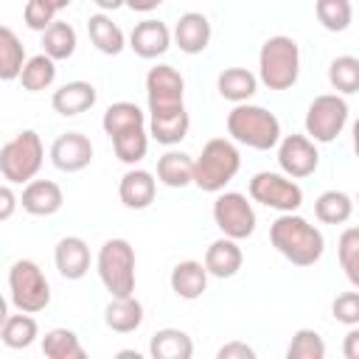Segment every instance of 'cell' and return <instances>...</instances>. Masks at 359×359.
<instances>
[{
	"mask_svg": "<svg viewBox=\"0 0 359 359\" xmlns=\"http://www.w3.org/2000/svg\"><path fill=\"white\" fill-rule=\"evenodd\" d=\"M269 241L294 266H314L325 252L323 233L297 213H280L269 224Z\"/></svg>",
	"mask_w": 359,
	"mask_h": 359,
	"instance_id": "1",
	"label": "cell"
},
{
	"mask_svg": "<svg viewBox=\"0 0 359 359\" xmlns=\"http://www.w3.org/2000/svg\"><path fill=\"white\" fill-rule=\"evenodd\" d=\"M227 135L255 151H269L280 143V121L258 104H236L227 112Z\"/></svg>",
	"mask_w": 359,
	"mask_h": 359,
	"instance_id": "2",
	"label": "cell"
},
{
	"mask_svg": "<svg viewBox=\"0 0 359 359\" xmlns=\"http://www.w3.org/2000/svg\"><path fill=\"white\" fill-rule=\"evenodd\" d=\"M238 168L241 154L236 143L227 137H213L202 146V154L194 160V185L208 194H219L238 174Z\"/></svg>",
	"mask_w": 359,
	"mask_h": 359,
	"instance_id": "3",
	"label": "cell"
},
{
	"mask_svg": "<svg viewBox=\"0 0 359 359\" xmlns=\"http://www.w3.org/2000/svg\"><path fill=\"white\" fill-rule=\"evenodd\" d=\"M300 76V48L292 36H269L258 50V79L269 90H289Z\"/></svg>",
	"mask_w": 359,
	"mask_h": 359,
	"instance_id": "4",
	"label": "cell"
},
{
	"mask_svg": "<svg viewBox=\"0 0 359 359\" xmlns=\"http://www.w3.org/2000/svg\"><path fill=\"white\" fill-rule=\"evenodd\" d=\"M42 160H45V149H42L39 135L34 129H22L8 143H3V149H0V174H3L6 182L22 185V182H31L39 174Z\"/></svg>",
	"mask_w": 359,
	"mask_h": 359,
	"instance_id": "5",
	"label": "cell"
},
{
	"mask_svg": "<svg viewBox=\"0 0 359 359\" xmlns=\"http://www.w3.org/2000/svg\"><path fill=\"white\" fill-rule=\"evenodd\" d=\"M98 278L112 297L135 294V247L126 238H109L95 258Z\"/></svg>",
	"mask_w": 359,
	"mask_h": 359,
	"instance_id": "6",
	"label": "cell"
},
{
	"mask_svg": "<svg viewBox=\"0 0 359 359\" xmlns=\"http://www.w3.org/2000/svg\"><path fill=\"white\" fill-rule=\"evenodd\" d=\"M8 294L17 311H28L36 314L42 309H48L50 303V283L45 278V272L39 269V264L20 258L11 264L8 269Z\"/></svg>",
	"mask_w": 359,
	"mask_h": 359,
	"instance_id": "7",
	"label": "cell"
},
{
	"mask_svg": "<svg viewBox=\"0 0 359 359\" xmlns=\"http://www.w3.org/2000/svg\"><path fill=\"white\" fill-rule=\"evenodd\" d=\"M348 123V104L339 93L317 95L306 109V135L314 143H331Z\"/></svg>",
	"mask_w": 359,
	"mask_h": 359,
	"instance_id": "8",
	"label": "cell"
},
{
	"mask_svg": "<svg viewBox=\"0 0 359 359\" xmlns=\"http://www.w3.org/2000/svg\"><path fill=\"white\" fill-rule=\"evenodd\" d=\"M250 199H255L278 213H294L303 205V188L289 174L258 171L250 180Z\"/></svg>",
	"mask_w": 359,
	"mask_h": 359,
	"instance_id": "9",
	"label": "cell"
},
{
	"mask_svg": "<svg viewBox=\"0 0 359 359\" xmlns=\"http://www.w3.org/2000/svg\"><path fill=\"white\" fill-rule=\"evenodd\" d=\"M213 222L222 230V236L244 241V238H250L255 233L252 202L238 191H219V196L213 202Z\"/></svg>",
	"mask_w": 359,
	"mask_h": 359,
	"instance_id": "10",
	"label": "cell"
},
{
	"mask_svg": "<svg viewBox=\"0 0 359 359\" xmlns=\"http://www.w3.org/2000/svg\"><path fill=\"white\" fill-rule=\"evenodd\" d=\"M185 95V79L171 65H157L146 73V98H149V115L174 112L182 109Z\"/></svg>",
	"mask_w": 359,
	"mask_h": 359,
	"instance_id": "11",
	"label": "cell"
},
{
	"mask_svg": "<svg viewBox=\"0 0 359 359\" xmlns=\"http://www.w3.org/2000/svg\"><path fill=\"white\" fill-rule=\"evenodd\" d=\"M278 165L283 174H289L292 180H303L311 177L320 165V154L317 146L309 135H286L278 143Z\"/></svg>",
	"mask_w": 359,
	"mask_h": 359,
	"instance_id": "12",
	"label": "cell"
},
{
	"mask_svg": "<svg viewBox=\"0 0 359 359\" xmlns=\"http://www.w3.org/2000/svg\"><path fill=\"white\" fill-rule=\"evenodd\" d=\"M50 163L65 171V174H76L84 171L93 163V143L87 135L81 132H65L53 140L50 146Z\"/></svg>",
	"mask_w": 359,
	"mask_h": 359,
	"instance_id": "13",
	"label": "cell"
},
{
	"mask_svg": "<svg viewBox=\"0 0 359 359\" xmlns=\"http://www.w3.org/2000/svg\"><path fill=\"white\" fill-rule=\"evenodd\" d=\"M171 39H174V34L168 31V25L163 22V20H143V22H137L135 28H132V34H129V48L140 56V59H157V56H163L165 50H168V45H171Z\"/></svg>",
	"mask_w": 359,
	"mask_h": 359,
	"instance_id": "14",
	"label": "cell"
},
{
	"mask_svg": "<svg viewBox=\"0 0 359 359\" xmlns=\"http://www.w3.org/2000/svg\"><path fill=\"white\" fill-rule=\"evenodd\" d=\"M53 264L65 280H81L90 272V247L79 236H65L59 238L53 250Z\"/></svg>",
	"mask_w": 359,
	"mask_h": 359,
	"instance_id": "15",
	"label": "cell"
},
{
	"mask_svg": "<svg viewBox=\"0 0 359 359\" xmlns=\"http://www.w3.org/2000/svg\"><path fill=\"white\" fill-rule=\"evenodd\" d=\"M20 205L31 216H53L65 205V194L53 180H31L22 188Z\"/></svg>",
	"mask_w": 359,
	"mask_h": 359,
	"instance_id": "16",
	"label": "cell"
},
{
	"mask_svg": "<svg viewBox=\"0 0 359 359\" xmlns=\"http://www.w3.org/2000/svg\"><path fill=\"white\" fill-rule=\"evenodd\" d=\"M210 20L202 11H185L174 25V42L182 53L196 56L210 45Z\"/></svg>",
	"mask_w": 359,
	"mask_h": 359,
	"instance_id": "17",
	"label": "cell"
},
{
	"mask_svg": "<svg viewBox=\"0 0 359 359\" xmlns=\"http://www.w3.org/2000/svg\"><path fill=\"white\" fill-rule=\"evenodd\" d=\"M154 194H157V180H154L151 171H146V168H129L121 177L118 196H121L123 208H129V210H146L154 202Z\"/></svg>",
	"mask_w": 359,
	"mask_h": 359,
	"instance_id": "18",
	"label": "cell"
},
{
	"mask_svg": "<svg viewBox=\"0 0 359 359\" xmlns=\"http://www.w3.org/2000/svg\"><path fill=\"white\" fill-rule=\"evenodd\" d=\"M241 264H244V252H241L238 241L230 238V236L216 238V241L205 250V266H208V272H210L213 278H222V280H224V278H233V275H238Z\"/></svg>",
	"mask_w": 359,
	"mask_h": 359,
	"instance_id": "19",
	"label": "cell"
},
{
	"mask_svg": "<svg viewBox=\"0 0 359 359\" xmlns=\"http://www.w3.org/2000/svg\"><path fill=\"white\" fill-rule=\"evenodd\" d=\"M95 101H98V93H95V87H93L90 81H67V84H62V87L53 93L50 107H53L59 115L73 118V115H81V112L93 109Z\"/></svg>",
	"mask_w": 359,
	"mask_h": 359,
	"instance_id": "20",
	"label": "cell"
},
{
	"mask_svg": "<svg viewBox=\"0 0 359 359\" xmlns=\"http://www.w3.org/2000/svg\"><path fill=\"white\" fill-rule=\"evenodd\" d=\"M208 278H210V272H208L205 261H202V264H199V261H180V264L171 269L168 283H171V292H174L177 297H182V300H196V297L205 294Z\"/></svg>",
	"mask_w": 359,
	"mask_h": 359,
	"instance_id": "21",
	"label": "cell"
},
{
	"mask_svg": "<svg viewBox=\"0 0 359 359\" xmlns=\"http://www.w3.org/2000/svg\"><path fill=\"white\" fill-rule=\"evenodd\" d=\"M258 81L261 79L255 73H250L247 67H224L216 79V90L222 98H227L233 104H247L255 95Z\"/></svg>",
	"mask_w": 359,
	"mask_h": 359,
	"instance_id": "22",
	"label": "cell"
},
{
	"mask_svg": "<svg viewBox=\"0 0 359 359\" xmlns=\"http://www.w3.org/2000/svg\"><path fill=\"white\" fill-rule=\"evenodd\" d=\"M104 323H107V328H112L118 334H132L143 323V303L135 294L112 297L107 303V309H104Z\"/></svg>",
	"mask_w": 359,
	"mask_h": 359,
	"instance_id": "23",
	"label": "cell"
},
{
	"mask_svg": "<svg viewBox=\"0 0 359 359\" xmlns=\"http://www.w3.org/2000/svg\"><path fill=\"white\" fill-rule=\"evenodd\" d=\"M87 36H90V42H93L104 56H118V53L126 48L123 31H121L118 22H112V17H107L104 11L87 17Z\"/></svg>",
	"mask_w": 359,
	"mask_h": 359,
	"instance_id": "24",
	"label": "cell"
},
{
	"mask_svg": "<svg viewBox=\"0 0 359 359\" xmlns=\"http://www.w3.org/2000/svg\"><path fill=\"white\" fill-rule=\"evenodd\" d=\"M149 353L154 359H191L194 356V339L180 328H160L151 334Z\"/></svg>",
	"mask_w": 359,
	"mask_h": 359,
	"instance_id": "25",
	"label": "cell"
},
{
	"mask_svg": "<svg viewBox=\"0 0 359 359\" xmlns=\"http://www.w3.org/2000/svg\"><path fill=\"white\" fill-rule=\"evenodd\" d=\"M191 129V118L182 109H174V112H160V115H151L149 118V135L163 143V146H177Z\"/></svg>",
	"mask_w": 359,
	"mask_h": 359,
	"instance_id": "26",
	"label": "cell"
},
{
	"mask_svg": "<svg viewBox=\"0 0 359 359\" xmlns=\"http://www.w3.org/2000/svg\"><path fill=\"white\" fill-rule=\"evenodd\" d=\"M157 180L165 188H185L194 182V157L185 151H165L157 160Z\"/></svg>",
	"mask_w": 359,
	"mask_h": 359,
	"instance_id": "27",
	"label": "cell"
},
{
	"mask_svg": "<svg viewBox=\"0 0 359 359\" xmlns=\"http://www.w3.org/2000/svg\"><path fill=\"white\" fill-rule=\"evenodd\" d=\"M101 126L109 137L121 135V132H129V129H137V126H146V115L137 104L132 101H115L107 107L104 118H101Z\"/></svg>",
	"mask_w": 359,
	"mask_h": 359,
	"instance_id": "28",
	"label": "cell"
},
{
	"mask_svg": "<svg viewBox=\"0 0 359 359\" xmlns=\"http://www.w3.org/2000/svg\"><path fill=\"white\" fill-rule=\"evenodd\" d=\"M0 337H3V345H6V348L22 351V348H28V345L39 337V325H36V320H34L28 311L8 314V317H3Z\"/></svg>",
	"mask_w": 359,
	"mask_h": 359,
	"instance_id": "29",
	"label": "cell"
},
{
	"mask_svg": "<svg viewBox=\"0 0 359 359\" xmlns=\"http://www.w3.org/2000/svg\"><path fill=\"white\" fill-rule=\"evenodd\" d=\"M25 45L17 39V34L3 25L0 28V79L3 81H14L20 79L22 67H25Z\"/></svg>",
	"mask_w": 359,
	"mask_h": 359,
	"instance_id": "30",
	"label": "cell"
},
{
	"mask_svg": "<svg viewBox=\"0 0 359 359\" xmlns=\"http://www.w3.org/2000/svg\"><path fill=\"white\" fill-rule=\"evenodd\" d=\"M353 213V199L345 191H323L314 199V216L323 224H345Z\"/></svg>",
	"mask_w": 359,
	"mask_h": 359,
	"instance_id": "31",
	"label": "cell"
},
{
	"mask_svg": "<svg viewBox=\"0 0 359 359\" xmlns=\"http://www.w3.org/2000/svg\"><path fill=\"white\" fill-rule=\"evenodd\" d=\"M42 53H48L56 62H65L76 53V28L70 22L56 20L50 28L42 31Z\"/></svg>",
	"mask_w": 359,
	"mask_h": 359,
	"instance_id": "32",
	"label": "cell"
},
{
	"mask_svg": "<svg viewBox=\"0 0 359 359\" xmlns=\"http://www.w3.org/2000/svg\"><path fill=\"white\" fill-rule=\"evenodd\" d=\"M42 353L48 359H84L87 356L84 345L79 342L76 331H70V328H50L42 337Z\"/></svg>",
	"mask_w": 359,
	"mask_h": 359,
	"instance_id": "33",
	"label": "cell"
},
{
	"mask_svg": "<svg viewBox=\"0 0 359 359\" xmlns=\"http://www.w3.org/2000/svg\"><path fill=\"white\" fill-rule=\"evenodd\" d=\"M20 81H22V90L28 93H39V90H48L53 81H56V59H50L48 53H36L25 62L22 73H20Z\"/></svg>",
	"mask_w": 359,
	"mask_h": 359,
	"instance_id": "34",
	"label": "cell"
},
{
	"mask_svg": "<svg viewBox=\"0 0 359 359\" xmlns=\"http://www.w3.org/2000/svg\"><path fill=\"white\" fill-rule=\"evenodd\" d=\"M109 140H112L115 157H118L121 163H126V165L140 163V160L146 157V151H149V132H146V126L121 132V135H115V137H109Z\"/></svg>",
	"mask_w": 359,
	"mask_h": 359,
	"instance_id": "35",
	"label": "cell"
},
{
	"mask_svg": "<svg viewBox=\"0 0 359 359\" xmlns=\"http://www.w3.org/2000/svg\"><path fill=\"white\" fill-rule=\"evenodd\" d=\"M328 81L339 95L359 93V59L356 56H337L328 65Z\"/></svg>",
	"mask_w": 359,
	"mask_h": 359,
	"instance_id": "36",
	"label": "cell"
},
{
	"mask_svg": "<svg viewBox=\"0 0 359 359\" xmlns=\"http://www.w3.org/2000/svg\"><path fill=\"white\" fill-rule=\"evenodd\" d=\"M314 14L320 20V25L331 34H339L351 25L353 20V6L351 0H317L314 3Z\"/></svg>",
	"mask_w": 359,
	"mask_h": 359,
	"instance_id": "37",
	"label": "cell"
},
{
	"mask_svg": "<svg viewBox=\"0 0 359 359\" xmlns=\"http://www.w3.org/2000/svg\"><path fill=\"white\" fill-rule=\"evenodd\" d=\"M337 258H339V266L345 269V278L351 280V286L359 289V227L342 230V236L337 241Z\"/></svg>",
	"mask_w": 359,
	"mask_h": 359,
	"instance_id": "38",
	"label": "cell"
},
{
	"mask_svg": "<svg viewBox=\"0 0 359 359\" xmlns=\"http://www.w3.org/2000/svg\"><path fill=\"white\" fill-rule=\"evenodd\" d=\"M286 356L289 359H323L325 356V342L314 328H297L292 334Z\"/></svg>",
	"mask_w": 359,
	"mask_h": 359,
	"instance_id": "39",
	"label": "cell"
},
{
	"mask_svg": "<svg viewBox=\"0 0 359 359\" xmlns=\"http://www.w3.org/2000/svg\"><path fill=\"white\" fill-rule=\"evenodd\" d=\"M56 14H59V8L53 3H48V0H28L25 11H22V20H25V25L31 31H45V28H50L56 22Z\"/></svg>",
	"mask_w": 359,
	"mask_h": 359,
	"instance_id": "40",
	"label": "cell"
},
{
	"mask_svg": "<svg viewBox=\"0 0 359 359\" xmlns=\"http://www.w3.org/2000/svg\"><path fill=\"white\" fill-rule=\"evenodd\" d=\"M331 314L342 325H359V292H342L331 303Z\"/></svg>",
	"mask_w": 359,
	"mask_h": 359,
	"instance_id": "41",
	"label": "cell"
},
{
	"mask_svg": "<svg viewBox=\"0 0 359 359\" xmlns=\"http://www.w3.org/2000/svg\"><path fill=\"white\" fill-rule=\"evenodd\" d=\"M216 356H219V359H255V351H252L247 342L233 339V342L222 345V348L216 351Z\"/></svg>",
	"mask_w": 359,
	"mask_h": 359,
	"instance_id": "42",
	"label": "cell"
},
{
	"mask_svg": "<svg viewBox=\"0 0 359 359\" xmlns=\"http://www.w3.org/2000/svg\"><path fill=\"white\" fill-rule=\"evenodd\" d=\"M14 205H17V196H14V191H11V182H6V185L0 188V219H3V222L11 219Z\"/></svg>",
	"mask_w": 359,
	"mask_h": 359,
	"instance_id": "43",
	"label": "cell"
},
{
	"mask_svg": "<svg viewBox=\"0 0 359 359\" xmlns=\"http://www.w3.org/2000/svg\"><path fill=\"white\" fill-rule=\"evenodd\" d=\"M342 353H345V359H359V325H351V331L345 334Z\"/></svg>",
	"mask_w": 359,
	"mask_h": 359,
	"instance_id": "44",
	"label": "cell"
},
{
	"mask_svg": "<svg viewBox=\"0 0 359 359\" xmlns=\"http://www.w3.org/2000/svg\"><path fill=\"white\" fill-rule=\"evenodd\" d=\"M160 3H163V0H126V6H129L132 11H140V14H149V11H154Z\"/></svg>",
	"mask_w": 359,
	"mask_h": 359,
	"instance_id": "45",
	"label": "cell"
},
{
	"mask_svg": "<svg viewBox=\"0 0 359 359\" xmlns=\"http://www.w3.org/2000/svg\"><path fill=\"white\" fill-rule=\"evenodd\" d=\"M101 11H115V8H121V6H126V0H93Z\"/></svg>",
	"mask_w": 359,
	"mask_h": 359,
	"instance_id": "46",
	"label": "cell"
},
{
	"mask_svg": "<svg viewBox=\"0 0 359 359\" xmlns=\"http://www.w3.org/2000/svg\"><path fill=\"white\" fill-rule=\"evenodd\" d=\"M351 132H353V151H356V157H359V118L353 121V129H351Z\"/></svg>",
	"mask_w": 359,
	"mask_h": 359,
	"instance_id": "47",
	"label": "cell"
},
{
	"mask_svg": "<svg viewBox=\"0 0 359 359\" xmlns=\"http://www.w3.org/2000/svg\"><path fill=\"white\" fill-rule=\"evenodd\" d=\"M48 3H53V6H56V8L62 11V8H67V6L73 3V0H48Z\"/></svg>",
	"mask_w": 359,
	"mask_h": 359,
	"instance_id": "48",
	"label": "cell"
},
{
	"mask_svg": "<svg viewBox=\"0 0 359 359\" xmlns=\"http://www.w3.org/2000/svg\"><path fill=\"white\" fill-rule=\"evenodd\" d=\"M356 205H359V194H356Z\"/></svg>",
	"mask_w": 359,
	"mask_h": 359,
	"instance_id": "49",
	"label": "cell"
}]
</instances>
